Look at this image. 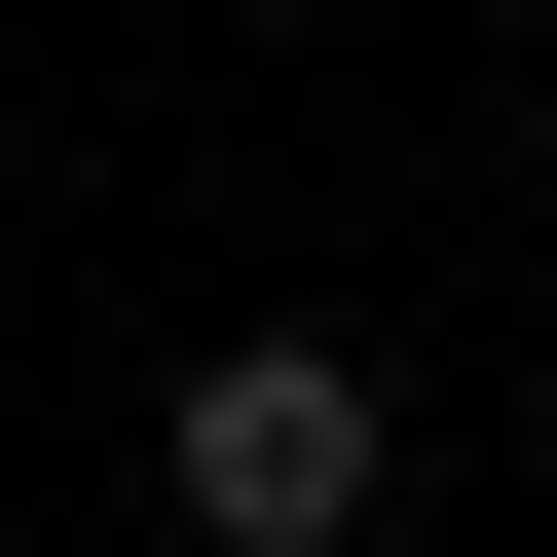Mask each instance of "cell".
Instances as JSON below:
<instances>
[{
	"instance_id": "cell-1",
	"label": "cell",
	"mask_w": 557,
	"mask_h": 557,
	"mask_svg": "<svg viewBox=\"0 0 557 557\" xmlns=\"http://www.w3.org/2000/svg\"><path fill=\"white\" fill-rule=\"evenodd\" d=\"M149 483H186V557H372V520H409V409H372L335 335H223V372L149 409Z\"/></svg>"
}]
</instances>
